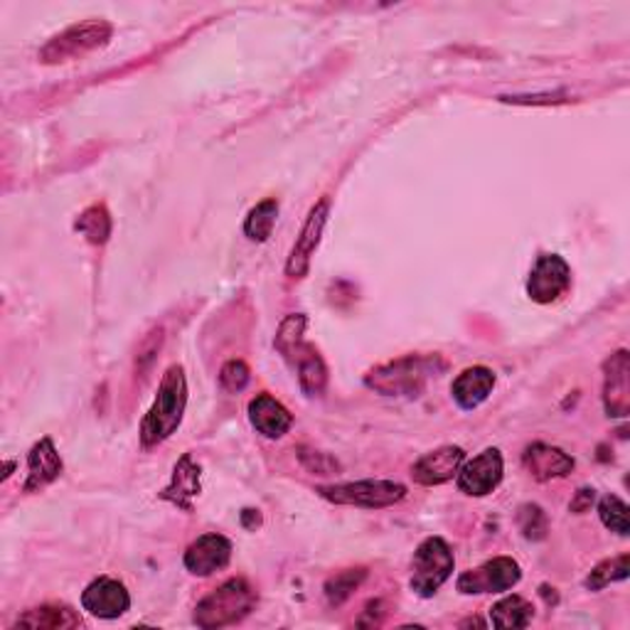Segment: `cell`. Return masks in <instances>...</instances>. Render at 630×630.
<instances>
[{
    "label": "cell",
    "instance_id": "cell-1",
    "mask_svg": "<svg viewBox=\"0 0 630 630\" xmlns=\"http://www.w3.org/2000/svg\"><path fill=\"white\" fill-rule=\"evenodd\" d=\"M187 407V382L185 369L180 365H171L165 369L158 387L153 407L143 416L141 424V444L145 448L163 444L165 438H171L180 424H183V414Z\"/></svg>",
    "mask_w": 630,
    "mask_h": 630
},
{
    "label": "cell",
    "instance_id": "cell-2",
    "mask_svg": "<svg viewBox=\"0 0 630 630\" xmlns=\"http://www.w3.org/2000/svg\"><path fill=\"white\" fill-rule=\"evenodd\" d=\"M444 369L446 363L438 355H407L369 369L365 385L382 397H419L426 382Z\"/></svg>",
    "mask_w": 630,
    "mask_h": 630
},
{
    "label": "cell",
    "instance_id": "cell-3",
    "mask_svg": "<svg viewBox=\"0 0 630 630\" xmlns=\"http://www.w3.org/2000/svg\"><path fill=\"white\" fill-rule=\"evenodd\" d=\"M306 315H286L276 335V350L284 355L298 373V385L306 397H321L328 385V367H325L321 353L311 343L303 341L306 335Z\"/></svg>",
    "mask_w": 630,
    "mask_h": 630
},
{
    "label": "cell",
    "instance_id": "cell-4",
    "mask_svg": "<svg viewBox=\"0 0 630 630\" xmlns=\"http://www.w3.org/2000/svg\"><path fill=\"white\" fill-rule=\"evenodd\" d=\"M256 606V591L246 579L224 581L197 603L193 621L200 628H224L240 623Z\"/></svg>",
    "mask_w": 630,
    "mask_h": 630
},
{
    "label": "cell",
    "instance_id": "cell-5",
    "mask_svg": "<svg viewBox=\"0 0 630 630\" xmlns=\"http://www.w3.org/2000/svg\"><path fill=\"white\" fill-rule=\"evenodd\" d=\"M114 35V28L109 26L106 20H87L77 22V26L67 28L60 35H54L44 48L40 50V62L42 64H60L70 62L77 58H84V54L94 52Z\"/></svg>",
    "mask_w": 630,
    "mask_h": 630
},
{
    "label": "cell",
    "instance_id": "cell-6",
    "mask_svg": "<svg viewBox=\"0 0 630 630\" xmlns=\"http://www.w3.org/2000/svg\"><path fill=\"white\" fill-rule=\"evenodd\" d=\"M454 567H456L454 551L441 537L424 539L414 551L411 589L419 593L421 599H431V596L451 579Z\"/></svg>",
    "mask_w": 630,
    "mask_h": 630
},
{
    "label": "cell",
    "instance_id": "cell-7",
    "mask_svg": "<svg viewBox=\"0 0 630 630\" xmlns=\"http://www.w3.org/2000/svg\"><path fill=\"white\" fill-rule=\"evenodd\" d=\"M321 498L335 505H355V508L382 510L407 498V488L394 480H357L341 482V486H323L318 488Z\"/></svg>",
    "mask_w": 630,
    "mask_h": 630
},
{
    "label": "cell",
    "instance_id": "cell-8",
    "mask_svg": "<svg viewBox=\"0 0 630 630\" xmlns=\"http://www.w3.org/2000/svg\"><path fill=\"white\" fill-rule=\"evenodd\" d=\"M522 579V569L510 557H495L486 565H480L478 569L464 571L458 577V591L466 596H478V593H502L517 587Z\"/></svg>",
    "mask_w": 630,
    "mask_h": 630
},
{
    "label": "cell",
    "instance_id": "cell-9",
    "mask_svg": "<svg viewBox=\"0 0 630 630\" xmlns=\"http://www.w3.org/2000/svg\"><path fill=\"white\" fill-rule=\"evenodd\" d=\"M571 286V268L559 254H539L527 278V296L539 306L555 303Z\"/></svg>",
    "mask_w": 630,
    "mask_h": 630
},
{
    "label": "cell",
    "instance_id": "cell-10",
    "mask_svg": "<svg viewBox=\"0 0 630 630\" xmlns=\"http://www.w3.org/2000/svg\"><path fill=\"white\" fill-rule=\"evenodd\" d=\"M502 454L498 448H486V451L458 468V490L472 495V498H486V495H490L502 482Z\"/></svg>",
    "mask_w": 630,
    "mask_h": 630
},
{
    "label": "cell",
    "instance_id": "cell-11",
    "mask_svg": "<svg viewBox=\"0 0 630 630\" xmlns=\"http://www.w3.org/2000/svg\"><path fill=\"white\" fill-rule=\"evenodd\" d=\"M328 215H331V200L323 197L318 205H315L308 212V220H306V224H303V230L298 234L294 250H291L288 264H286V276L303 278L311 272L313 254H315V250H318L321 236H323V230H325V222H328Z\"/></svg>",
    "mask_w": 630,
    "mask_h": 630
},
{
    "label": "cell",
    "instance_id": "cell-12",
    "mask_svg": "<svg viewBox=\"0 0 630 630\" xmlns=\"http://www.w3.org/2000/svg\"><path fill=\"white\" fill-rule=\"evenodd\" d=\"M603 409L611 419H626L630 411V355L618 350L603 365Z\"/></svg>",
    "mask_w": 630,
    "mask_h": 630
},
{
    "label": "cell",
    "instance_id": "cell-13",
    "mask_svg": "<svg viewBox=\"0 0 630 630\" xmlns=\"http://www.w3.org/2000/svg\"><path fill=\"white\" fill-rule=\"evenodd\" d=\"M82 609L87 613H92L94 618L114 621V618H121L131 609V596L121 581L99 577L84 589Z\"/></svg>",
    "mask_w": 630,
    "mask_h": 630
},
{
    "label": "cell",
    "instance_id": "cell-14",
    "mask_svg": "<svg viewBox=\"0 0 630 630\" xmlns=\"http://www.w3.org/2000/svg\"><path fill=\"white\" fill-rule=\"evenodd\" d=\"M232 559V542L224 535L210 532L197 537L193 545L185 549V569L195 577H210L230 565Z\"/></svg>",
    "mask_w": 630,
    "mask_h": 630
},
{
    "label": "cell",
    "instance_id": "cell-15",
    "mask_svg": "<svg viewBox=\"0 0 630 630\" xmlns=\"http://www.w3.org/2000/svg\"><path fill=\"white\" fill-rule=\"evenodd\" d=\"M464 460L466 451L460 446H441L416 460L411 468V478L426 488L444 486V482L456 478V472L460 466H464Z\"/></svg>",
    "mask_w": 630,
    "mask_h": 630
},
{
    "label": "cell",
    "instance_id": "cell-16",
    "mask_svg": "<svg viewBox=\"0 0 630 630\" xmlns=\"http://www.w3.org/2000/svg\"><path fill=\"white\" fill-rule=\"evenodd\" d=\"M202 468L195 464L193 456L185 454L177 460L173 468V478L161 492V500L175 505V508L190 512L193 510V502L202 490Z\"/></svg>",
    "mask_w": 630,
    "mask_h": 630
},
{
    "label": "cell",
    "instance_id": "cell-17",
    "mask_svg": "<svg viewBox=\"0 0 630 630\" xmlns=\"http://www.w3.org/2000/svg\"><path fill=\"white\" fill-rule=\"evenodd\" d=\"M62 476V458L54 448L52 438L44 436L30 448L28 454V480L22 490L26 492H40Z\"/></svg>",
    "mask_w": 630,
    "mask_h": 630
},
{
    "label": "cell",
    "instance_id": "cell-18",
    "mask_svg": "<svg viewBox=\"0 0 630 630\" xmlns=\"http://www.w3.org/2000/svg\"><path fill=\"white\" fill-rule=\"evenodd\" d=\"M525 468L530 470V476L539 482H549L555 478H567L573 470V458L561 451L557 446L549 444H532L522 456Z\"/></svg>",
    "mask_w": 630,
    "mask_h": 630
},
{
    "label": "cell",
    "instance_id": "cell-19",
    "mask_svg": "<svg viewBox=\"0 0 630 630\" xmlns=\"http://www.w3.org/2000/svg\"><path fill=\"white\" fill-rule=\"evenodd\" d=\"M250 421L262 436L281 438L288 434L291 424H294V416H291V411L278 399H274L272 394L262 392L250 402Z\"/></svg>",
    "mask_w": 630,
    "mask_h": 630
},
{
    "label": "cell",
    "instance_id": "cell-20",
    "mask_svg": "<svg viewBox=\"0 0 630 630\" xmlns=\"http://www.w3.org/2000/svg\"><path fill=\"white\" fill-rule=\"evenodd\" d=\"M492 387H495V373H492V369L482 367V365H476V367L464 369V373H460L454 379L451 394H454V399H456V404H458L460 409L472 411V409H478L480 404L490 397Z\"/></svg>",
    "mask_w": 630,
    "mask_h": 630
},
{
    "label": "cell",
    "instance_id": "cell-21",
    "mask_svg": "<svg viewBox=\"0 0 630 630\" xmlns=\"http://www.w3.org/2000/svg\"><path fill=\"white\" fill-rule=\"evenodd\" d=\"M16 626L26 628H40V630H60V628H82V616L72 611L64 603H48L40 609H32L18 618Z\"/></svg>",
    "mask_w": 630,
    "mask_h": 630
},
{
    "label": "cell",
    "instance_id": "cell-22",
    "mask_svg": "<svg viewBox=\"0 0 630 630\" xmlns=\"http://www.w3.org/2000/svg\"><path fill=\"white\" fill-rule=\"evenodd\" d=\"M535 609L522 596H505L490 609V623L495 628H527L532 623Z\"/></svg>",
    "mask_w": 630,
    "mask_h": 630
},
{
    "label": "cell",
    "instance_id": "cell-23",
    "mask_svg": "<svg viewBox=\"0 0 630 630\" xmlns=\"http://www.w3.org/2000/svg\"><path fill=\"white\" fill-rule=\"evenodd\" d=\"M74 230L84 236L89 244H106L111 236V217L109 210L104 205H92L87 207L79 220L74 222Z\"/></svg>",
    "mask_w": 630,
    "mask_h": 630
},
{
    "label": "cell",
    "instance_id": "cell-24",
    "mask_svg": "<svg viewBox=\"0 0 630 630\" xmlns=\"http://www.w3.org/2000/svg\"><path fill=\"white\" fill-rule=\"evenodd\" d=\"M276 220H278V200H264L258 202V205L246 215L244 222V234L250 236L252 242H266L268 236H272L274 227H276Z\"/></svg>",
    "mask_w": 630,
    "mask_h": 630
},
{
    "label": "cell",
    "instance_id": "cell-25",
    "mask_svg": "<svg viewBox=\"0 0 630 630\" xmlns=\"http://www.w3.org/2000/svg\"><path fill=\"white\" fill-rule=\"evenodd\" d=\"M628 573H630L628 555H618L613 559H603L601 565H596L583 583H587L589 591H601L609 587V583L626 581Z\"/></svg>",
    "mask_w": 630,
    "mask_h": 630
},
{
    "label": "cell",
    "instance_id": "cell-26",
    "mask_svg": "<svg viewBox=\"0 0 630 630\" xmlns=\"http://www.w3.org/2000/svg\"><path fill=\"white\" fill-rule=\"evenodd\" d=\"M365 577H367L365 569L337 571L335 577L325 581V599H328L331 606H343L359 589V583L365 581Z\"/></svg>",
    "mask_w": 630,
    "mask_h": 630
},
{
    "label": "cell",
    "instance_id": "cell-27",
    "mask_svg": "<svg viewBox=\"0 0 630 630\" xmlns=\"http://www.w3.org/2000/svg\"><path fill=\"white\" fill-rule=\"evenodd\" d=\"M599 515L601 522L609 527L611 532H616L618 537H628V505L621 498L606 495V498L599 502Z\"/></svg>",
    "mask_w": 630,
    "mask_h": 630
},
{
    "label": "cell",
    "instance_id": "cell-28",
    "mask_svg": "<svg viewBox=\"0 0 630 630\" xmlns=\"http://www.w3.org/2000/svg\"><path fill=\"white\" fill-rule=\"evenodd\" d=\"M517 525L527 539L539 542V539L547 537V517L539 505H522L520 515H517Z\"/></svg>",
    "mask_w": 630,
    "mask_h": 630
},
{
    "label": "cell",
    "instance_id": "cell-29",
    "mask_svg": "<svg viewBox=\"0 0 630 630\" xmlns=\"http://www.w3.org/2000/svg\"><path fill=\"white\" fill-rule=\"evenodd\" d=\"M250 379H252V373H250V367L242 363V359H230V363L224 365L222 373H220V385L232 394H240L242 389H246Z\"/></svg>",
    "mask_w": 630,
    "mask_h": 630
},
{
    "label": "cell",
    "instance_id": "cell-30",
    "mask_svg": "<svg viewBox=\"0 0 630 630\" xmlns=\"http://www.w3.org/2000/svg\"><path fill=\"white\" fill-rule=\"evenodd\" d=\"M593 500H596V490L593 488H581L579 492H577V498L571 500V512H587L591 505H593Z\"/></svg>",
    "mask_w": 630,
    "mask_h": 630
}]
</instances>
